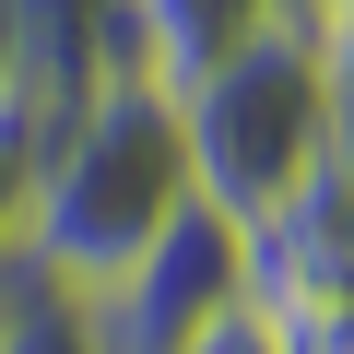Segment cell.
I'll list each match as a JSON object with an SVG mask.
<instances>
[{"label":"cell","instance_id":"cell-4","mask_svg":"<svg viewBox=\"0 0 354 354\" xmlns=\"http://www.w3.org/2000/svg\"><path fill=\"white\" fill-rule=\"evenodd\" d=\"M248 307H354V165H307L283 201L236 225Z\"/></svg>","mask_w":354,"mask_h":354},{"label":"cell","instance_id":"cell-6","mask_svg":"<svg viewBox=\"0 0 354 354\" xmlns=\"http://www.w3.org/2000/svg\"><path fill=\"white\" fill-rule=\"evenodd\" d=\"M48 142H59V106H48L36 83H12V95H0V272L24 260V213H36V165H48Z\"/></svg>","mask_w":354,"mask_h":354},{"label":"cell","instance_id":"cell-11","mask_svg":"<svg viewBox=\"0 0 354 354\" xmlns=\"http://www.w3.org/2000/svg\"><path fill=\"white\" fill-rule=\"evenodd\" d=\"M283 12H295L307 36H354V0H283Z\"/></svg>","mask_w":354,"mask_h":354},{"label":"cell","instance_id":"cell-2","mask_svg":"<svg viewBox=\"0 0 354 354\" xmlns=\"http://www.w3.org/2000/svg\"><path fill=\"white\" fill-rule=\"evenodd\" d=\"M177 142H189V189L248 225L283 201L307 165H330V36L272 12L248 48H225L201 83H177Z\"/></svg>","mask_w":354,"mask_h":354},{"label":"cell","instance_id":"cell-1","mask_svg":"<svg viewBox=\"0 0 354 354\" xmlns=\"http://www.w3.org/2000/svg\"><path fill=\"white\" fill-rule=\"evenodd\" d=\"M189 142H177V95L165 83H95L48 165H36V213H24V272L59 295L118 283L177 213H189Z\"/></svg>","mask_w":354,"mask_h":354},{"label":"cell","instance_id":"cell-9","mask_svg":"<svg viewBox=\"0 0 354 354\" xmlns=\"http://www.w3.org/2000/svg\"><path fill=\"white\" fill-rule=\"evenodd\" d=\"M189 354H272V342H260V307H225V319H213Z\"/></svg>","mask_w":354,"mask_h":354},{"label":"cell","instance_id":"cell-8","mask_svg":"<svg viewBox=\"0 0 354 354\" xmlns=\"http://www.w3.org/2000/svg\"><path fill=\"white\" fill-rule=\"evenodd\" d=\"M272 354H354V307H260Z\"/></svg>","mask_w":354,"mask_h":354},{"label":"cell","instance_id":"cell-7","mask_svg":"<svg viewBox=\"0 0 354 354\" xmlns=\"http://www.w3.org/2000/svg\"><path fill=\"white\" fill-rule=\"evenodd\" d=\"M0 354H95L83 342V307L36 272H12V307H0Z\"/></svg>","mask_w":354,"mask_h":354},{"label":"cell","instance_id":"cell-10","mask_svg":"<svg viewBox=\"0 0 354 354\" xmlns=\"http://www.w3.org/2000/svg\"><path fill=\"white\" fill-rule=\"evenodd\" d=\"M24 83V0H0V95Z\"/></svg>","mask_w":354,"mask_h":354},{"label":"cell","instance_id":"cell-3","mask_svg":"<svg viewBox=\"0 0 354 354\" xmlns=\"http://www.w3.org/2000/svg\"><path fill=\"white\" fill-rule=\"evenodd\" d=\"M83 307V342L95 354H189L225 307H248L236 295V225L213 213V201H189L118 283H95V295H71Z\"/></svg>","mask_w":354,"mask_h":354},{"label":"cell","instance_id":"cell-5","mask_svg":"<svg viewBox=\"0 0 354 354\" xmlns=\"http://www.w3.org/2000/svg\"><path fill=\"white\" fill-rule=\"evenodd\" d=\"M272 12H283V0H130L142 59H153V83H165V95H177V83H201L225 48H248Z\"/></svg>","mask_w":354,"mask_h":354}]
</instances>
